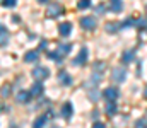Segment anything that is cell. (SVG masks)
<instances>
[{"instance_id":"ffe728a7","label":"cell","mask_w":147,"mask_h":128,"mask_svg":"<svg viewBox=\"0 0 147 128\" xmlns=\"http://www.w3.org/2000/svg\"><path fill=\"white\" fill-rule=\"evenodd\" d=\"M77 7L82 10V9H89L91 7V0H79L77 2Z\"/></svg>"},{"instance_id":"2e32d148","label":"cell","mask_w":147,"mask_h":128,"mask_svg":"<svg viewBox=\"0 0 147 128\" xmlns=\"http://www.w3.org/2000/svg\"><path fill=\"white\" fill-rule=\"evenodd\" d=\"M105 111H106V115H108V116H113V115L116 113V103H115V101H110V103L106 104Z\"/></svg>"},{"instance_id":"5bb4252c","label":"cell","mask_w":147,"mask_h":128,"mask_svg":"<svg viewBox=\"0 0 147 128\" xmlns=\"http://www.w3.org/2000/svg\"><path fill=\"white\" fill-rule=\"evenodd\" d=\"M121 27V24H118V22H108L106 24V33H111V34H115V33H118V29Z\"/></svg>"},{"instance_id":"7402d4cb","label":"cell","mask_w":147,"mask_h":128,"mask_svg":"<svg viewBox=\"0 0 147 128\" xmlns=\"http://www.w3.org/2000/svg\"><path fill=\"white\" fill-rule=\"evenodd\" d=\"M89 99H91V101H98V99H99V92H98L96 89H91V90H89Z\"/></svg>"},{"instance_id":"ba28073f","label":"cell","mask_w":147,"mask_h":128,"mask_svg":"<svg viewBox=\"0 0 147 128\" xmlns=\"http://www.w3.org/2000/svg\"><path fill=\"white\" fill-rule=\"evenodd\" d=\"M134 60H135V51H134V50L123 51V55H121V62H123V63H130V62H134Z\"/></svg>"},{"instance_id":"5b68a950","label":"cell","mask_w":147,"mask_h":128,"mask_svg":"<svg viewBox=\"0 0 147 128\" xmlns=\"http://www.w3.org/2000/svg\"><path fill=\"white\" fill-rule=\"evenodd\" d=\"M118 94H120V92H118L116 87H106L105 92H103V96H105L108 101H116V99H118Z\"/></svg>"},{"instance_id":"9c48e42d","label":"cell","mask_w":147,"mask_h":128,"mask_svg":"<svg viewBox=\"0 0 147 128\" xmlns=\"http://www.w3.org/2000/svg\"><path fill=\"white\" fill-rule=\"evenodd\" d=\"M72 113H74L72 104H70V103H65V104L62 106V116H63L65 120H69V118L72 116Z\"/></svg>"},{"instance_id":"603a6c76","label":"cell","mask_w":147,"mask_h":128,"mask_svg":"<svg viewBox=\"0 0 147 128\" xmlns=\"http://www.w3.org/2000/svg\"><path fill=\"white\" fill-rule=\"evenodd\" d=\"M2 5L7 7V9H10V7H16V5H17V0H3Z\"/></svg>"},{"instance_id":"d4e9b609","label":"cell","mask_w":147,"mask_h":128,"mask_svg":"<svg viewBox=\"0 0 147 128\" xmlns=\"http://www.w3.org/2000/svg\"><path fill=\"white\" fill-rule=\"evenodd\" d=\"M10 19H12V22H14V24H19V22H21V17H19V15H12Z\"/></svg>"},{"instance_id":"9a60e30c","label":"cell","mask_w":147,"mask_h":128,"mask_svg":"<svg viewBox=\"0 0 147 128\" xmlns=\"http://www.w3.org/2000/svg\"><path fill=\"white\" fill-rule=\"evenodd\" d=\"M31 96H39V94H43V84L41 82H36V84H33L31 87Z\"/></svg>"},{"instance_id":"8992f818","label":"cell","mask_w":147,"mask_h":128,"mask_svg":"<svg viewBox=\"0 0 147 128\" xmlns=\"http://www.w3.org/2000/svg\"><path fill=\"white\" fill-rule=\"evenodd\" d=\"M80 26H82L84 29H94V27H96V19L91 17V15L82 17V19H80Z\"/></svg>"},{"instance_id":"d6986e66","label":"cell","mask_w":147,"mask_h":128,"mask_svg":"<svg viewBox=\"0 0 147 128\" xmlns=\"http://www.w3.org/2000/svg\"><path fill=\"white\" fill-rule=\"evenodd\" d=\"M70 50H72V46H70V44H67V43H63V44H60V46H58V53H62V55L70 53Z\"/></svg>"},{"instance_id":"52a82bcc","label":"cell","mask_w":147,"mask_h":128,"mask_svg":"<svg viewBox=\"0 0 147 128\" xmlns=\"http://www.w3.org/2000/svg\"><path fill=\"white\" fill-rule=\"evenodd\" d=\"M58 33H60L63 38L70 36V33H72V24H70V22H62V24L58 26Z\"/></svg>"},{"instance_id":"83f0119b","label":"cell","mask_w":147,"mask_h":128,"mask_svg":"<svg viewBox=\"0 0 147 128\" xmlns=\"http://www.w3.org/2000/svg\"><path fill=\"white\" fill-rule=\"evenodd\" d=\"M38 2H48V0H38Z\"/></svg>"},{"instance_id":"ac0fdd59","label":"cell","mask_w":147,"mask_h":128,"mask_svg":"<svg viewBox=\"0 0 147 128\" xmlns=\"http://www.w3.org/2000/svg\"><path fill=\"white\" fill-rule=\"evenodd\" d=\"M48 56H50L53 62L62 63V53H58V51H50V53H48Z\"/></svg>"},{"instance_id":"7a4b0ae2","label":"cell","mask_w":147,"mask_h":128,"mask_svg":"<svg viewBox=\"0 0 147 128\" xmlns=\"http://www.w3.org/2000/svg\"><path fill=\"white\" fill-rule=\"evenodd\" d=\"M87 56H89V51H87V48H86V46H84V48H80L79 55L74 58V65H84V63L87 62Z\"/></svg>"},{"instance_id":"f546056e","label":"cell","mask_w":147,"mask_h":128,"mask_svg":"<svg viewBox=\"0 0 147 128\" xmlns=\"http://www.w3.org/2000/svg\"><path fill=\"white\" fill-rule=\"evenodd\" d=\"M146 10H147V7H146Z\"/></svg>"},{"instance_id":"e0dca14e","label":"cell","mask_w":147,"mask_h":128,"mask_svg":"<svg viewBox=\"0 0 147 128\" xmlns=\"http://www.w3.org/2000/svg\"><path fill=\"white\" fill-rule=\"evenodd\" d=\"M45 125H46V116L43 115V116H39V118H36V120H34L33 128H43Z\"/></svg>"},{"instance_id":"484cf974","label":"cell","mask_w":147,"mask_h":128,"mask_svg":"<svg viewBox=\"0 0 147 128\" xmlns=\"http://www.w3.org/2000/svg\"><path fill=\"white\" fill-rule=\"evenodd\" d=\"M103 12H105V7H103V5L96 7V14H103Z\"/></svg>"},{"instance_id":"3957f363","label":"cell","mask_w":147,"mask_h":128,"mask_svg":"<svg viewBox=\"0 0 147 128\" xmlns=\"http://www.w3.org/2000/svg\"><path fill=\"white\" fill-rule=\"evenodd\" d=\"M62 14H63V7L58 5V3L50 5L48 10H46V15H48V17H58V15H62Z\"/></svg>"},{"instance_id":"f1b7e54d","label":"cell","mask_w":147,"mask_h":128,"mask_svg":"<svg viewBox=\"0 0 147 128\" xmlns=\"http://www.w3.org/2000/svg\"><path fill=\"white\" fill-rule=\"evenodd\" d=\"M51 128H60V127H51Z\"/></svg>"},{"instance_id":"4dcf8cb0","label":"cell","mask_w":147,"mask_h":128,"mask_svg":"<svg viewBox=\"0 0 147 128\" xmlns=\"http://www.w3.org/2000/svg\"><path fill=\"white\" fill-rule=\"evenodd\" d=\"M146 128H147V127H146Z\"/></svg>"},{"instance_id":"4316f807","label":"cell","mask_w":147,"mask_h":128,"mask_svg":"<svg viewBox=\"0 0 147 128\" xmlns=\"http://www.w3.org/2000/svg\"><path fill=\"white\" fill-rule=\"evenodd\" d=\"M92 128H105V125H103V123H99V121H98V123H94V125H92Z\"/></svg>"},{"instance_id":"4fadbf2b","label":"cell","mask_w":147,"mask_h":128,"mask_svg":"<svg viewBox=\"0 0 147 128\" xmlns=\"http://www.w3.org/2000/svg\"><path fill=\"white\" fill-rule=\"evenodd\" d=\"M31 97H33V96H31V92H28V90H21V92L17 94V101H19V103H28Z\"/></svg>"},{"instance_id":"44dd1931","label":"cell","mask_w":147,"mask_h":128,"mask_svg":"<svg viewBox=\"0 0 147 128\" xmlns=\"http://www.w3.org/2000/svg\"><path fill=\"white\" fill-rule=\"evenodd\" d=\"M135 26H137V27H140V29L147 27V19H144V17H139V19L135 21Z\"/></svg>"},{"instance_id":"277c9868","label":"cell","mask_w":147,"mask_h":128,"mask_svg":"<svg viewBox=\"0 0 147 128\" xmlns=\"http://www.w3.org/2000/svg\"><path fill=\"white\" fill-rule=\"evenodd\" d=\"M48 75H50V70H48L46 67H36V68L33 70V77L38 79V80H45Z\"/></svg>"},{"instance_id":"cb8c5ba5","label":"cell","mask_w":147,"mask_h":128,"mask_svg":"<svg viewBox=\"0 0 147 128\" xmlns=\"http://www.w3.org/2000/svg\"><path fill=\"white\" fill-rule=\"evenodd\" d=\"M9 94H10V89H9V85H5V87L2 89V96H3V97H7Z\"/></svg>"},{"instance_id":"7c38bea8","label":"cell","mask_w":147,"mask_h":128,"mask_svg":"<svg viewBox=\"0 0 147 128\" xmlns=\"http://www.w3.org/2000/svg\"><path fill=\"white\" fill-rule=\"evenodd\" d=\"M58 79H60V82H62L63 85H70L72 84V77H70L67 72H60V74H58Z\"/></svg>"},{"instance_id":"30bf717a","label":"cell","mask_w":147,"mask_h":128,"mask_svg":"<svg viewBox=\"0 0 147 128\" xmlns=\"http://www.w3.org/2000/svg\"><path fill=\"white\" fill-rule=\"evenodd\" d=\"M110 7H111L113 12L120 14V12L123 10V2H121V0H110Z\"/></svg>"},{"instance_id":"6da1fadb","label":"cell","mask_w":147,"mask_h":128,"mask_svg":"<svg viewBox=\"0 0 147 128\" xmlns=\"http://www.w3.org/2000/svg\"><path fill=\"white\" fill-rule=\"evenodd\" d=\"M111 79H113L115 82H123V80L127 79V70L121 68V67L113 68V72H111Z\"/></svg>"},{"instance_id":"8fae6325","label":"cell","mask_w":147,"mask_h":128,"mask_svg":"<svg viewBox=\"0 0 147 128\" xmlns=\"http://www.w3.org/2000/svg\"><path fill=\"white\" fill-rule=\"evenodd\" d=\"M38 58H39V55H38V51H34V50H31V51H28L24 55V62H28V63L38 62Z\"/></svg>"}]
</instances>
